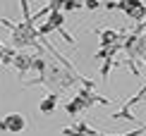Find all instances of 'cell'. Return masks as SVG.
<instances>
[{"instance_id":"cell-1","label":"cell","mask_w":146,"mask_h":136,"mask_svg":"<svg viewBox=\"0 0 146 136\" xmlns=\"http://www.w3.org/2000/svg\"><path fill=\"white\" fill-rule=\"evenodd\" d=\"M108 10H125L127 15H132L134 19H141L144 17V5L139 0H120V3H108Z\"/></svg>"},{"instance_id":"cell-2","label":"cell","mask_w":146,"mask_h":136,"mask_svg":"<svg viewBox=\"0 0 146 136\" xmlns=\"http://www.w3.org/2000/svg\"><path fill=\"white\" fill-rule=\"evenodd\" d=\"M24 124H27V122H24L22 115H7V119H5L0 127H3L5 131H22Z\"/></svg>"},{"instance_id":"cell-3","label":"cell","mask_w":146,"mask_h":136,"mask_svg":"<svg viewBox=\"0 0 146 136\" xmlns=\"http://www.w3.org/2000/svg\"><path fill=\"white\" fill-rule=\"evenodd\" d=\"M53 29H60V31H62V15H60V12H53V17L48 19L46 26L41 29V34H48V31H53Z\"/></svg>"},{"instance_id":"cell-4","label":"cell","mask_w":146,"mask_h":136,"mask_svg":"<svg viewBox=\"0 0 146 136\" xmlns=\"http://www.w3.org/2000/svg\"><path fill=\"white\" fill-rule=\"evenodd\" d=\"M55 103H58V96H53V93H50L43 103H41V112H46V115H48L53 108H55Z\"/></svg>"},{"instance_id":"cell-5","label":"cell","mask_w":146,"mask_h":136,"mask_svg":"<svg viewBox=\"0 0 146 136\" xmlns=\"http://www.w3.org/2000/svg\"><path fill=\"white\" fill-rule=\"evenodd\" d=\"M101 36H103V38H101L103 48H106L108 43H115V41H117V34H115V31H101Z\"/></svg>"},{"instance_id":"cell-6","label":"cell","mask_w":146,"mask_h":136,"mask_svg":"<svg viewBox=\"0 0 146 136\" xmlns=\"http://www.w3.org/2000/svg\"><path fill=\"white\" fill-rule=\"evenodd\" d=\"M137 134H141V131H132V134H125V136H137Z\"/></svg>"}]
</instances>
